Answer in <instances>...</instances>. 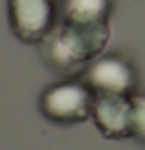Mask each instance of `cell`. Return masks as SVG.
<instances>
[{
    "mask_svg": "<svg viewBox=\"0 0 145 150\" xmlns=\"http://www.w3.org/2000/svg\"><path fill=\"white\" fill-rule=\"evenodd\" d=\"M111 36L107 21L105 23H78L63 21L52 29L40 42L42 59L61 74H73L86 63L99 57Z\"/></svg>",
    "mask_w": 145,
    "mask_h": 150,
    "instance_id": "6da1fadb",
    "label": "cell"
},
{
    "mask_svg": "<svg viewBox=\"0 0 145 150\" xmlns=\"http://www.w3.org/2000/svg\"><path fill=\"white\" fill-rule=\"evenodd\" d=\"M94 93L80 82H61L54 84L42 93L40 112L46 120L61 125L78 124L90 118Z\"/></svg>",
    "mask_w": 145,
    "mask_h": 150,
    "instance_id": "7a4b0ae2",
    "label": "cell"
},
{
    "mask_svg": "<svg viewBox=\"0 0 145 150\" xmlns=\"http://www.w3.org/2000/svg\"><path fill=\"white\" fill-rule=\"evenodd\" d=\"M84 84L94 95H132L138 76L130 63L120 55H103L96 57L84 70Z\"/></svg>",
    "mask_w": 145,
    "mask_h": 150,
    "instance_id": "3957f363",
    "label": "cell"
},
{
    "mask_svg": "<svg viewBox=\"0 0 145 150\" xmlns=\"http://www.w3.org/2000/svg\"><path fill=\"white\" fill-rule=\"evenodd\" d=\"M8 13L14 34L21 42H42L54 29L52 0H8Z\"/></svg>",
    "mask_w": 145,
    "mask_h": 150,
    "instance_id": "277c9868",
    "label": "cell"
},
{
    "mask_svg": "<svg viewBox=\"0 0 145 150\" xmlns=\"http://www.w3.org/2000/svg\"><path fill=\"white\" fill-rule=\"evenodd\" d=\"M90 118L107 139L130 137V95H94Z\"/></svg>",
    "mask_w": 145,
    "mask_h": 150,
    "instance_id": "5b68a950",
    "label": "cell"
},
{
    "mask_svg": "<svg viewBox=\"0 0 145 150\" xmlns=\"http://www.w3.org/2000/svg\"><path fill=\"white\" fill-rule=\"evenodd\" d=\"M107 15L109 0H63V21L67 23H105Z\"/></svg>",
    "mask_w": 145,
    "mask_h": 150,
    "instance_id": "8992f818",
    "label": "cell"
},
{
    "mask_svg": "<svg viewBox=\"0 0 145 150\" xmlns=\"http://www.w3.org/2000/svg\"><path fill=\"white\" fill-rule=\"evenodd\" d=\"M130 137L145 143V95H130Z\"/></svg>",
    "mask_w": 145,
    "mask_h": 150,
    "instance_id": "52a82bcc",
    "label": "cell"
}]
</instances>
